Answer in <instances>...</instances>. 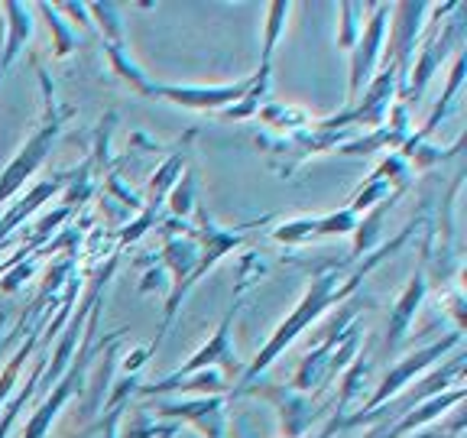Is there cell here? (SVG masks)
<instances>
[{"mask_svg": "<svg viewBox=\"0 0 467 438\" xmlns=\"http://www.w3.org/2000/svg\"><path fill=\"white\" fill-rule=\"evenodd\" d=\"M39 10L46 14V20H49V29H52V36H56V58L68 56V52L78 46V29H72L66 20H62V14L56 10V4H39Z\"/></svg>", "mask_w": 467, "mask_h": 438, "instance_id": "d6986e66", "label": "cell"}, {"mask_svg": "<svg viewBox=\"0 0 467 438\" xmlns=\"http://www.w3.org/2000/svg\"><path fill=\"white\" fill-rule=\"evenodd\" d=\"M358 341H360L358 325H350L348 331H328V338L299 364V373H296L292 387L299 390V393H306V390L318 387V383H328L335 373H341L348 367L350 354L358 350Z\"/></svg>", "mask_w": 467, "mask_h": 438, "instance_id": "277c9868", "label": "cell"}, {"mask_svg": "<svg viewBox=\"0 0 467 438\" xmlns=\"http://www.w3.org/2000/svg\"><path fill=\"white\" fill-rule=\"evenodd\" d=\"M412 231H416V224H409L406 231L400 234V237H393L389 244H383V247H379L377 254H370L364 263H358V266H354L350 273L344 270V266H328V270H321L318 276L312 279V286L306 289V296L299 299V306L292 308L289 318H283V325H279V328L273 331L270 341L263 344V350L256 354L254 364H250L247 370L241 373V383H250V380H254L256 373L266 370V367H270L273 360H276L279 354H283V350L289 348V344L296 341V338H299L302 331H306L321 312H328L331 306H337L341 299H348L350 292H354L360 283H364L367 273H370L373 266H377V263L387 260V256L393 254V250H400Z\"/></svg>", "mask_w": 467, "mask_h": 438, "instance_id": "6da1fadb", "label": "cell"}, {"mask_svg": "<svg viewBox=\"0 0 467 438\" xmlns=\"http://www.w3.org/2000/svg\"><path fill=\"white\" fill-rule=\"evenodd\" d=\"M4 14H7V36H4V46H0V66L7 72L16 62V56L23 52V46L33 36V16H29V7L16 4V0H7L4 4Z\"/></svg>", "mask_w": 467, "mask_h": 438, "instance_id": "7c38bea8", "label": "cell"}, {"mask_svg": "<svg viewBox=\"0 0 467 438\" xmlns=\"http://www.w3.org/2000/svg\"><path fill=\"white\" fill-rule=\"evenodd\" d=\"M454 344H461V331H454V335L441 338V341H435V344H429V348H422V350H416V354L402 358L400 364H396L393 370H389L387 377H383V383H379L377 393L370 396V402H367V406L360 409V412H354V416L341 419V425H337V429H350V425H360V419H367L370 412H377L379 406L393 402V396L400 393V390L409 387V380L416 377V373H422L425 367H431L438 358H445V354L454 348Z\"/></svg>", "mask_w": 467, "mask_h": 438, "instance_id": "7a4b0ae2", "label": "cell"}, {"mask_svg": "<svg viewBox=\"0 0 467 438\" xmlns=\"http://www.w3.org/2000/svg\"><path fill=\"white\" fill-rule=\"evenodd\" d=\"M88 16H95L104 43L124 46V20H120V7L117 4H88Z\"/></svg>", "mask_w": 467, "mask_h": 438, "instance_id": "ac0fdd59", "label": "cell"}, {"mask_svg": "<svg viewBox=\"0 0 467 438\" xmlns=\"http://www.w3.org/2000/svg\"><path fill=\"white\" fill-rule=\"evenodd\" d=\"M341 29H337V49H354L360 29H364V7L360 4H341Z\"/></svg>", "mask_w": 467, "mask_h": 438, "instance_id": "ffe728a7", "label": "cell"}, {"mask_svg": "<svg viewBox=\"0 0 467 438\" xmlns=\"http://www.w3.org/2000/svg\"><path fill=\"white\" fill-rule=\"evenodd\" d=\"M367 26L360 29L358 43L350 49V85H348V98L358 101L364 95V88L370 85L373 72L383 62V46H387V16L389 7L387 4H373L367 7Z\"/></svg>", "mask_w": 467, "mask_h": 438, "instance_id": "3957f363", "label": "cell"}, {"mask_svg": "<svg viewBox=\"0 0 467 438\" xmlns=\"http://www.w3.org/2000/svg\"><path fill=\"white\" fill-rule=\"evenodd\" d=\"M254 85V75L244 81H234V85H160L153 81L150 88V98H160V101L179 104L185 110H208V114H221L224 108L237 104L247 88Z\"/></svg>", "mask_w": 467, "mask_h": 438, "instance_id": "8992f818", "label": "cell"}, {"mask_svg": "<svg viewBox=\"0 0 467 438\" xmlns=\"http://www.w3.org/2000/svg\"><path fill=\"white\" fill-rule=\"evenodd\" d=\"M175 429H179V425H169V429H162V432H160V438H172V435H175Z\"/></svg>", "mask_w": 467, "mask_h": 438, "instance_id": "603a6c76", "label": "cell"}, {"mask_svg": "<svg viewBox=\"0 0 467 438\" xmlns=\"http://www.w3.org/2000/svg\"><path fill=\"white\" fill-rule=\"evenodd\" d=\"M429 4H396L389 7V14L396 16L393 20V36H389V46H383V58L387 66L396 68L400 75V95L409 81V68H412V58H416V43L419 33L425 26V14H429Z\"/></svg>", "mask_w": 467, "mask_h": 438, "instance_id": "52a82bcc", "label": "cell"}, {"mask_svg": "<svg viewBox=\"0 0 467 438\" xmlns=\"http://www.w3.org/2000/svg\"><path fill=\"white\" fill-rule=\"evenodd\" d=\"M289 4L276 0L266 7V29H263V52H260V68H273V52L279 46V36L285 29V16H289Z\"/></svg>", "mask_w": 467, "mask_h": 438, "instance_id": "2e32d148", "label": "cell"}, {"mask_svg": "<svg viewBox=\"0 0 467 438\" xmlns=\"http://www.w3.org/2000/svg\"><path fill=\"white\" fill-rule=\"evenodd\" d=\"M169 204H172V212L179 218H189L192 208H195V175H182V182L169 192Z\"/></svg>", "mask_w": 467, "mask_h": 438, "instance_id": "44dd1931", "label": "cell"}, {"mask_svg": "<svg viewBox=\"0 0 467 438\" xmlns=\"http://www.w3.org/2000/svg\"><path fill=\"white\" fill-rule=\"evenodd\" d=\"M416 438H454V432L448 435V432H435V429H429V432H422V435H416Z\"/></svg>", "mask_w": 467, "mask_h": 438, "instance_id": "7402d4cb", "label": "cell"}, {"mask_svg": "<svg viewBox=\"0 0 467 438\" xmlns=\"http://www.w3.org/2000/svg\"><path fill=\"white\" fill-rule=\"evenodd\" d=\"M156 412L160 416L185 419V422L198 425L208 438H224V400L221 396H195V400L166 402Z\"/></svg>", "mask_w": 467, "mask_h": 438, "instance_id": "30bf717a", "label": "cell"}, {"mask_svg": "<svg viewBox=\"0 0 467 438\" xmlns=\"http://www.w3.org/2000/svg\"><path fill=\"white\" fill-rule=\"evenodd\" d=\"M0 78H4V66H0Z\"/></svg>", "mask_w": 467, "mask_h": 438, "instance_id": "cb8c5ba5", "label": "cell"}, {"mask_svg": "<svg viewBox=\"0 0 467 438\" xmlns=\"http://www.w3.org/2000/svg\"><path fill=\"white\" fill-rule=\"evenodd\" d=\"M464 68H467V56H464V49H458V56H454V62H451V75H448V88H445V95L438 98V104H435V110H431V117L425 120V127L419 133H409V140L406 143H425V140L435 133V127L441 124V117L451 110V104L458 101V91H461V81H464ZM402 143V146H406Z\"/></svg>", "mask_w": 467, "mask_h": 438, "instance_id": "4fadbf2b", "label": "cell"}, {"mask_svg": "<svg viewBox=\"0 0 467 438\" xmlns=\"http://www.w3.org/2000/svg\"><path fill=\"white\" fill-rule=\"evenodd\" d=\"M72 380H75V370L72 373H66V377L58 380V387H56V393L49 396V400L39 406V412L33 419H29V425H26V432H23V438H43L46 435V429L52 425V419L58 416V409H62V402L68 400V393H72Z\"/></svg>", "mask_w": 467, "mask_h": 438, "instance_id": "9a60e30c", "label": "cell"}, {"mask_svg": "<svg viewBox=\"0 0 467 438\" xmlns=\"http://www.w3.org/2000/svg\"><path fill=\"white\" fill-rule=\"evenodd\" d=\"M260 117L266 120V124L279 127V130H289V133H299V130H306V127H312L308 114H306L302 108H296V104L266 101V104L260 108Z\"/></svg>", "mask_w": 467, "mask_h": 438, "instance_id": "e0dca14e", "label": "cell"}, {"mask_svg": "<svg viewBox=\"0 0 467 438\" xmlns=\"http://www.w3.org/2000/svg\"><path fill=\"white\" fill-rule=\"evenodd\" d=\"M104 56H108V62H110V72L117 75V78H124L127 85L137 91V95H143V98H150V88H153V78L143 72V68L133 62V56L124 49V46H110V43H104Z\"/></svg>", "mask_w": 467, "mask_h": 438, "instance_id": "5bb4252c", "label": "cell"}, {"mask_svg": "<svg viewBox=\"0 0 467 438\" xmlns=\"http://www.w3.org/2000/svg\"><path fill=\"white\" fill-rule=\"evenodd\" d=\"M237 302H241V292H237V299H234L231 312L221 318V325L214 328L212 341L202 344V348L192 354L189 360H185L182 367L175 373H169L166 380H160L156 387H143V393H169V390L175 387V383H182V380H189L192 373H202V370H212L214 364H221L227 373L237 370V354H234V344H231V325H234V315H237Z\"/></svg>", "mask_w": 467, "mask_h": 438, "instance_id": "5b68a950", "label": "cell"}, {"mask_svg": "<svg viewBox=\"0 0 467 438\" xmlns=\"http://www.w3.org/2000/svg\"><path fill=\"white\" fill-rule=\"evenodd\" d=\"M58 130H62L58 117H49V120H46V124L39 127V130L33 133L26 143H23V150L14 156V160H10V166L4 169V175H0V204H7L10 198L23 189V182H26L29 175L43 166V160L49 156L52 140L58 137Z\"/></svg>", "mask_w": 467, "mask_h": 438, "instance_id": "ba28073f", "label": "cell"}, {"mask_svg": "<svg viewBox=\"0 0 467 438\" xmlns=\"http://www.w3.org/2000/svg\"><path fill=\"white\" fill-rule=\"evenodd\" d=\"M425 292H429V283H425V270L419 266L416 273H412V279L406 283V289L400 292V299H396L393 312H389V325H387V350H396L402 344V338H406L409 325H412V318H416L419 306H422Z\"/></svg>", "mask_w": 467, "mask_h": 438, "instance_id": "8fae6325", "label": "cell"}, {"mask_svg": "<svg viewBox=\"0 0 467 438\" xmlns=\"http://www.w3.org/2000/svg\"><path fill=\"white\" fill-rule=\"evenodd\" d=\"M358 214L350 208H341V212H328V214H306V218H292L283 221L279 227H273V241L276 244H308V241H321V237H344V234L358 231Z\"/></svg>", "mask_w": 467, "mask_h": 438, "instance_id": "9c48e42d", "label": "cell"}]
</instances>
